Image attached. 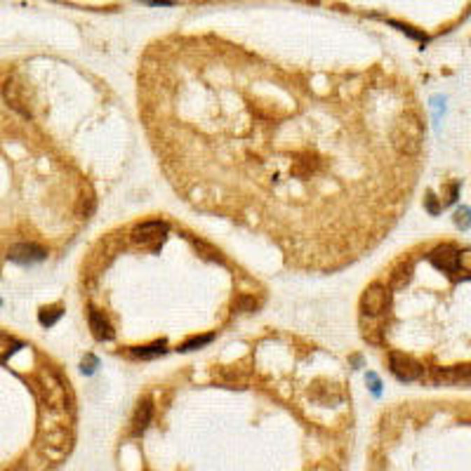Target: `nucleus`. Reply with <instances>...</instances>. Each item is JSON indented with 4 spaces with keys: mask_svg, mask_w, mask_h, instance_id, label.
<instances>
[{
    "mask_svg": "<svg viewBox=\"0 0 471 471\" xmlns=\"http://www.w3.org/2000/svg\"><path fill=\"white\" fill-rule=\"evenodd\" d=\"M389 288L384 286L382 281H372L370 286L363 290V297H360V314L363 318H377L386 311L389 307Z\"/></svg>",
    "mask_w": 471,
    "mask_h": 471,
    "instance_id": "nucleus-1",
    "label": "nucleus"
},
{
    "mask_svg": "<svg viewBox=\"0 0 471 471\" xmlns=\"http://www.w3.org/2000/svg\"><path fill=\"white\" fill-rule=\"evenodd\" d=\"M167 231H170V227H167L165 219H148V222H141V224L134 227L132 241L137 245H144V248L156 250L158 245L165 241Z\"/></svg>",
    "mask_w": 471,
    "mask_h": 471,
    "instance_id": "nucleus-2",
    "label": "nucleus"
},
{
    "mask_svg": "<svg viewBox=\"0 0 471 471\" xmlns=\"http://www.w3.org/2000/svg\"><path fill=\"white\" fill-rule=\"evenodd\" d=\"M389 370L401 379V382H415V379L424 375L422 363H417L408 353H398V351L389 353Z\"/></svg>",
    "mask_w": 471,
    "mask_h": 471,
    "instance_id": "nucleus-3",
    "label": "nucleus"
},
{
    "mask_svg": "<svg viewBox=\"0 0 471 471\" xmlns=\"http://www.w3.org/2000/svg\"><path fill=\"white\" fill-rule=\"evenodd\" d=\"M429 260L438 271H448V274H457L460 271V250L450 243H443L431 250Z\"/></svg>",
    "mask_w": 471,
    "mask_h": 471,
    "instance_id": "nucleus-4",
    "label": "nucleus"
},
{
    "mask_svg": "<svg viewBox=\"0 0 471 471\" xmlns=\"http://www.w3.org/2000/svg\"><path fill=\"white\" fill-rule=\"evenodd\" d=\"M10 260L12 262H17V264H31V262H41V260H45V250L43 248H38V245H34V243H17V245H12L10 248Z\"/></svg>",
    "mask_w": 471,
    "mask_h": 471,
    "instance_id": "nucleus-5",
    "label": "nucleus"
},
{
    "mask_svg": "<svg viewBox=\"0 0 471 471\" xmlns=\"http://www.w3.org/2000/svg\"><path fill=\"white\" fill-rule=\"evenodd\" d=\"M5 99H8V104L15 108V111H19L22 115H31V108L27 104V99H24V92H22V85L15 80H8L5 83Z\"/></svg>",
    "mask_w": 471,
    "mask_h": 471,
    "instance_id": "nucleus-6",
    "label": "nucleus"
},
{
    "mask_svg": "<svg viewBox=\"0 0 471 471\" xmlns=\"http://www.w3.org/2000/svg\"><path fill=\"white\" fill-rule=\"evenodd\" d=\"M87 321H90V330L97 339H111L113 337V328L108 323V318L97 309H90L87 311Z\"/></svg>",
    "mask_w": 471,
    "mask_h": 471,
    "instance_id": "nucleus-7",
    "label": "nucleus"
},
{
    "mask_svg": "<svg viewBox=\"0 0 471 471\" xmlns=\"http://www.w3.org/2000/svg\"><path fill=\"white\" fill-rule=\"evenodd\" d=\"M151 415H153V405L151 403H139L137 412H134V419H132V434H141L148 422H151Z\"/></svg>",
    "mask_w": 471,
    "mask_h": 471,
    "instance_id": "nucleus-8",
    "label": "nucleus"
},
{
    "mask_svg": "<svg viewBox=\"0 0 471 471\" xmlns=\"http://www.w3.org/2000/svg\"><path fill=\"white\" fill-rule=\"evenodd\" d=\"M62 316V311H59V307H45V309H41V323L43 325H52L57 318Z\"/></svg>",
    "mask_w": 471,
    "mask_h": 471,
    "instance_id": "nucleus-9",
    "label": "nucleus"
},
{
    "mask_svg": "<svg viewBox=\"0 0 471 471\" xmlns=\"http://www.w3.org/2000/svg\"><path fill=\"white\" fill-rule=\"evenodd\" d=\"M12 346H17V342L12 339L10 335H3V332H0V360L8 358L10 353L15 351V349H12Z\"/></svg>",
    "mask_w": 471,
    "mask_h": 471,
    "instance_id": "nucleus-10",
    "label": "nucleus"
},
{
    "mask_svg": "<svg viewBox=\"0 0 471 471\" xmlns=\"http://www.w3.org/2000/svg\"><path fill=\"white\" fill-rule=\"evenodd\" d=\"M455 224H457V227H460V229H469V227H471V210H469V208H464V205H462V208L455 212Z\"/></svg>",
    "mask_w": 471,
    "mask_h": 471,
    "instance_id": "nucleus-11",
    "label": "nucleus"
},
{
    "mask_svg": "<svg viewBox=\"0 0 471 471\" xmlns=\"http://www.w3.org/2000/svg\"><path fill=\"white\" fill-rule=\"evenodd\" d=\"M389 24H391V27H398V29L403 31V34H408L410 38H417V41H427V36L419 34V31H415L412 27H408V24H398V22H389Z\"/></svg>",
    "mask_w": 471,
    "mask_h": 471,
    "instance_id": "nucleus-12",
    "label": "nucleus"
},
{
    "mask_svg": "<svg viewBox=\"0 0 471 471\" xmlns=\"http://www.w3.org/2000/svg\"><path fill=\"white\" fill-rule=\"evenodd\" d=\"M460 271L471 274V250H460Z\"/></svg>",
    "mask_w": 471,
    "mask_h": 471,
    "instance_id": "nucleus-13",
    "label": "nucleus"
},
{
    "mask_svg": "<svg viewBox=\"0 0 471 471\" xmlns=\"http://www.w3.org/2000/svg\"><path fill=\"white\" fill-rule=\"evenodd\" d=\"M427 208H429V212H434V215H436L438 210H441V208H438V203H436V196L431 191L427 193Z\"/></svg>",
    "mask_w": 471,
    "mask_h": 471,
    "instance_id": "nucleus-14",
    "label": "nucleus"
},
{
    "mask_svg": "<svg viewBox=\"0 0 471 471\" xmlns=\"http://www.w3.org/2000/svg\"><path fill=\"white\" fill-rule=\"evenodd\" d=\"M139 3H144V5H175V0H139Z\"/></svg>",
    "mask_w": 471,
    "mask_h": 471,
    "instance_id": "nucleus-15",
    "label": "nucleus"
}]
</instances>
